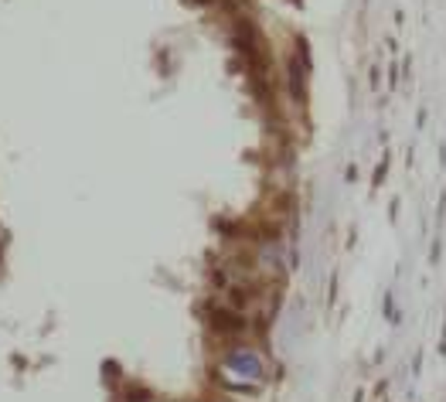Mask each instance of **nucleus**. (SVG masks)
I'll list each match as a JSON object with an SVG mask.
<instances>
[{"instance_id": "nucleus-1", "label": "nucleus", "mask_w": 446, "mask_h": 402, "mask_svg": "<svg viewBox=\"0 0 446 402\" xmlns=\"http://www.w3.org/2000/svg\"><path fill=\"white\" fill-rule=\"evenodd\" d=\"M211 327L222 331V334H235V331H242V317L235 311H229V307H215L211 311Z\"/></svg>"}]
</instances>
